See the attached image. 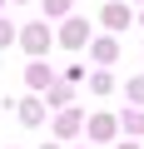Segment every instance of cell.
Masks as SVG:
<instances>
[{"label":"cell","mask_w":144,"mask_h":149,"mask_svg":"<svg viewBox=\"0 0 144 149\" xmlns=\"http://www.w3.org/2000/svg\"><path fill=\"white\" fill-rule=\"evenodd\" d=\"M45 40H50L45 25H30V30H25V45H30V50H45Z\"/></svg>","instance_id":"cell-1"},{"label":"cell","mask_w":144,"mask_h":149,"mask_svg":"<svg viewBox=\"0 0 144 149\" xmlns=\"http://www.w3.org/2000/svg\"><path fill=\"white\" fill-rule=\"evenodd\" d=\"M5 40H10V25H0V45H5Z\"/></svg>","instance_id":"cell-2"}]
</instances>
